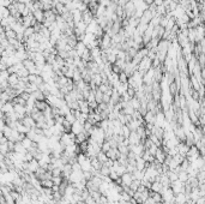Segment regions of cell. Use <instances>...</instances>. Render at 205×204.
I'll return each instance as SVG.
<instances>
[{"label": "cell", "mask_w": 205, "mask_h": 204, "mask_svg": "<svg viewBox=\"0 0 205 204\" xmlns=\"http://www.w3.org/2000/svg\"><path fill=\"white\" fill-rule=\"evenodd\" d=\"M151 67H152V60L150 59V58L145 56L144 59L140 61V64L138 65V72H140L144 76L146 72L151 69Z\"/></svg>", "instance_id": "obj_1"}, {"label": "cell", "mask_w": 205, "mask_h": 204, "mask_svg": "<svg viewBox=\"0 0 205 204\" xmlns=\"http://www.w3.org/2000/svg\"><path fill=\"white\" fill-rule=\"evenodd\" d=\"M124 10H125V15H126V17L127 18H131V17H133L134 16V13H136V5H134V3L132 1H127L126 3V5H125V7H124Z\"/></svg>", "instance_id": "obj_2"}, {"label": "cell", "mask_w": 205, "mask_h": 204, "mask_svg": "<svg viewBox=\"0 0 205 204\" xmlns=\"http://www.w3.org/2000/svg\"><path fill=\"white\" fill-rule=\"evenodd\" d=\"M121 179H122V185L121 186H131V184L134 180V177H133L132 173L126 172L124 175H121Z\"/></svg>", "instance_id": "obj_3"}, {"label": "cell", "mask_w": 205, "mask_h": 204, "mask_svg": "<svg viewBox=\"0 0 205 204\" xmlns=\"http://www.w3.org/2000/svg\"><path fill=\"white\" fill-rule=\"evenodd\" d=\"M22 123L29 129H35L36 127V121H35V119L33 118L31 115H25L24 118L22 119Z\"/></svg>", "instance_id": "obj_4"}, {"label": "cell", "mask_w": 205, "mask_h": 204, "mask_svg": "<svg viewBox=\"0 0 205 204\" xmlns=\"http://www.w3.org/2000/svg\"><path fill=\"white\" fill-rule=\"evenodd\" d=\"M129 141H130V145H137V144L142 143V138H140V136L137 133V131H132L131 132L130 137H129Z\"/></svg>", "instance_id": "obj_5"}, {"label": "cell", "mask_w": 205, "mask_h": 204, "mask_svg": "<svg viewBox=\"0 0 205 204\" xmlns=\"http://www.w3.org/2000/svg\"><path fill=\"white\" fill-rule=\"evenodd\" d=\"M154 13L150 11V10H146V11H144L142 18H140V23H144V24H150L151 19L154 18Z\"/></svg>", "instance_id": "obj_6"}, {"label": "cell", "mask_w": 205, "mask_h": 204, "mask_svg": "<svg viewBox=\"0 0 205 204\" xmlns=\"http://www.w3.org/2000/svg\"><path fill=\"white\" fill-rule=\"evenodd\" d=\"M94 19H95V16L91 13L90 10H86V11L83 12V19H82V21H83L86 25H89V24L94 21Z\"/></svg>", "instance_id": "obj_7"}, {"label": "cell", "mask_w": 205, "mask_h": 204, "mask_svg": "<svg viewBox=\"0 0 205 204\" xmlns=\"http://www.w3.org/2000/svg\"><path fill=\"white\" fill-rule=\"evenodd\" d=\"M83 131H84V124L79 123L78 120L72 124V130H71V132H72L73 134L77 136L78 133H81V132H83Z\"/></svg>", "instance_id": "obj_8"}, {"label": "cell", "mask_w": 205, "mask_h": 204, "mask_svg": "<svg viewBox=\"0 0 205 204\" xmlns=\"http://www.w3.org/2000/svg\"><path fill=\"white\" fill-rule=\"evenodd\" d=\"M21 82V77H19L17 73H12V74H10L8 77V84L11 88H15V86Z\"/></svg>", "instance_id": "obj_9"}, {"label": "cell", "mask_w": 205, "mask_h": 204, "mask_svg": "<svg viewBox=\"0 0 205 204\" xmlns=\"http://www.w3.org/2000/svg\"><path fill=\"white\" fill-rule=\"evenodd\" d=\"M79 111L82 113H90V107H89V102L86 100H81L79 101Z\"/></svg>", "instance_id": "obj_10"}, {"label": "cell", "mask_w": 205, "mask_h": 204, "mask_svg": "<svg viewBox=\"0 0 205 204\" xmlns=\"http://www.w3.org/2000/svg\"><path fill=\"white\" fill-rule=\"evenodd\" d=\"M154 192H158V193H162L163 190H164V186L162 185V182L161 181H154L152 182V185H151V189Z\"/></svg>", "instance_id": "obj_11"}, {"label": "cell", "mask_w": 205, "mask_h": 204, "mask_svg": "<svg viewBox=\"0 0 205 204\" xmlns=\"http://www.w3.org/2000/svg\"><path fill=\"white\" fill-rule=\"evenodd\" d=\"M33 15H34L35 19L38 23H43L44 22V11H43V10H36Z\"/></svg>", "instance_id": "obj_12"}, {"label": "cell", "mask_w": 205, "mask_h": 204, "mask_svg": "<svg viewBox=\"0 0 205 204\" xmlns=\"http://www.w3.org/2000/svg\"><path fill=\"white\" fill-rule=\"evenodd\" d=\"M38 168H40V162H38L37 160L34 159L29 162V171H30L31 173H36L38 171Z\"/></svg>", "instance_id": "obj_13"}, {"label": "cell", "mask_w": 205, "mask_h": 204, "mask_svg": "<svg viewBox=\"0 0 205 204\" xmlns=\"http://www.w3.org/2000/svg\"><path fill=\"white\" fill-rule=\"evenodd\" d=\"M86 45L83 42V41H78V43H77V46H76V48L74 49L77 51V53H78V55L79 56H82V54L85 52V49H86Z\"/></svg>", "instance_id": "obj_14"}, {"label": "cell", "mask_w": 205, "mask_h": 204, "mask_svg": "<svg viewBox=\"0 0 205 204\" xmlns=\"http://www.w3.org/2000/svg\"><path fill=\"white\" fill-rule=\"evenodd\" d=\"M146 164H148V162H146L143 157H138L137 159V169L139 171H145L146 169Z\"/></svg>", "instance_id": "obj_15"}, {"label": "cell", "mask_w": 205, "mask_h": 204, "mask_svg": "<svg viewBox=\"0 0 205 204\" xmlns=\"http://www.w3.org/2000/svg\"><path fill=\"white\" fill-rule=\"evenodd\" d=\"M48 106H49V104H48V102H47L46 100H44V101H36V102H35V107H36L37 109H40L41 112L46 111V109L48 108Z\"/></svg>", "instance_id": "obj_16"}, {"label": "cell", "mask_w": 205, "mask_h": 204, "mask_svg": "<svg viewBox=\"0 0 205 204\" xmlns=\"http://www.w3.org/2000/svg\"><path fill=\"white\" fill-rule=\"evenodd\" d=\"M130 103H131V106L133 107L136 111H139L140 109V100L138 97H136V96H134V97H132L130 100Z\"/></svg>", "instance_id": "obj_17"}, {"label": "cell", "mask_w": 205, "mask_h": 204, "mask_svg": "<svg viewBox=\"0 0 205 204\" xmlns=\"http://www.w3.org/2000/svg\"><path fill=\"white\" fill-rule=\"evenodd\" d=\"M148 28H149V24H144V23H140L138 26H137V33H138L139 35H144L145 31L148 30Z\"/></svg>", "instance_id": "obj_18"}, {"label": "cell", "mask_w": 205, "mask_h": 204, "mask_svg": "<svg viewBox=\"0 0 205 204\" xmlns=\"http://www.w3.org/2000/svg\"><path fill=\"white\" fill-rule=\"evenodd\" d=\"M33 95H34V97H35V100H36V101H44V100H46V95H44L41 90H37V91H35Z\"/></svg>", "instance_id": "obj_19"}, {"label": "cell", "mask_w": 205, "mask_h": 204, "mask_svg": "<svg viewBox=\"0 0 205 204\" xmlns=\"http://www.w3.org/2000/svg\"><path fill=\"white\" fill-rule=\"evenodd\" d=\"M67 106L70 107L71 111H78V109H79V101H78V100H73L71 102H68Z\"/></svg>", "instance_id": "obj_20"}, {"label": "cell", "mask_w": 205, "mask_h": 204, "mask_svg": "<svg viewBox=\"0 0 205 204\" xmlns=\"http://www.w3.org/2000/svg\"><path fill=\"white\" fill-rule=\"evenodd\" d=\"M131 132H132V131L129 129V126H127V125H124V126H122V129H121L120 134L124 136L125 138H129V137H130V134H131Z\"/></svg>", "instance_id": "obj_21"}, {"label": "cell", "mask_w": 205, "mask_h": 204, "mask_svg": "<svg viewBox=\"0 0 205 204\" xmlns=\"http://www.w3.org/2000/svg\"><path fill=\"white\" fill-rule=\"evenodd\" d=\"M129 23H130V25H131V26H133V28H137V26H138V25L140 24V19L133 16V17L129 18Z\"/></svg>", "instance_id": "obj_22"}, {"label": "cell", "mask_w": 205, "mask_h": 204, "mask_svg": "<svg viewBox=\"0 0 205 204\" xmlns=\"http://www.w3.org/2000/svg\"><path fill=\"white\" fill-rule=\"evenodd\" d=\"M41 186L42 187H48V189H52L54 186V182L52 179H46V180H41Z\"/></svg>", "instance_id": "obj_23"}, {"label": "cell", "mask_w": 205, "mask_h": 204, "mask_svg": "<svg viewBox=\"0 0 205 204\" xmlns=\"http://www.w3.org/2000/svg\"><path fill=\"white\" fill-rule=\"evenodd\" d=\"M97 159H99V161H100L101 163H103V164H104V163L107 162V160H108V156H107V154H106L104 151H102V150H101L99 154H97Z\"/></svg>", "instance_id": "obj_24"}, {"label": "cell", "mask_w": 205, "mask_h": 204, "mask_svg": "<svg viewBox=\"0 0 205 204\" xmlns=\"http://www.w3.org/2000/svg\"><path fill=\"white\" fill-rule=\"evenodd\" d=\"M110 171H112V168L107 167L106 164H103V167H102V168H101V171H100V174H101V175H103V177H109Z\"/></svg>", "instance_id": "obj_25"}, {"label": "cell", "mask_w": 205, "mask_h": 204, "mask_svg": "<svg viewBox=\"0 0 205 204\" xmlns=\"http://www.w3.org/2000/svg\"><path fill=\"white\" fill-rule=\"evenodd\" d=\"M33 141L30 139V138H28V137H25L23 141H22V144L24 145V148L26 149V150H29V149H30L31 148V145H33Z\"/></svg>", "instance_id": "obj_26"}, {"label": "cell", "mask_w": 205, "mask_h": 204, "mask_svg": "<svg viewBox=\"0 0 205 204\" xmlns=\"http://www.w3.org/2000/svg\"><path fill=\"white\" fill-rule=\"evenodd\" d=\"M172 18L170 15H165V16H162V19H161V26L165 28L168 25V22H169V19Z\"/></svg>", "instance_id": "obj_27"}, {"label": "cell", "mask_w": 205, "mask_h": 204, "mask_svg": "<svg viewBox=\"0 0 205 204\" xmlns=\"http://www.w3.org/2000/svg\"><path fill=\"white\" fill-rule=\"evenodd\" d=\"M34 34H35V29L33 26H29V28H26L25 30H24V37H26V38L33 36Z\"/></svg>", "instance_id": "obj_28"}, {"label": "cell", "mask_w": 205, "mask_h": 204, "mask_svg": "<svg viewBox=\"0 0 205 204\" xmlns=\"http://www.w3.org/2000/svg\"><path fill=\"white\" fill-rule=\"evenodd\" d=\"M119 82L120 83H129V77L125 73V71L119 73Z\"/></svg>", "instance_id": "obj_29"}, {"label": "cell", "mask_w": 205, "mask_h": 204, "mask_svg": "<svg viewBox=\"0 0 205 204\" xmlns=\"http://www.w3.org/2000/svg\"><path fill=\"white\" fill-rule=\"evenodd\" d=\"M95 95H96V102H97V103H102V102H103V95H104V94L97 89L96 93H95Z\"/></svg>", "instance_id": "obj_30"}, {"label": "cell", "mask_w": 205, "mask_h": 204, "mask_svg": "<svg viewBox=\"0 0 205 204\" xmlns=\"http://www.w3.org/2000/svg\"><path fill=\"white\" fill-rule=\"evenodd\" d=\"M10 16H11V12H10V10H8V7H1V19H4V18H8Z\"/></svg>", "instance_id": "obj_31"}, {"label": "cell", "mask_w": 205, "mask_h": 204, "mask_svg": "<svg viewBox=\"0 0 205 204\" xmlns=\"http://www.w3.org/2000/svg\"><path fill=\"white\" fill-rule=\"evenodd\" d=\"M21 78H23V77H29V74H30V72H29V70L28 69H25V67H23V69H21L18 71V73H17Z\"/></svg>", "instance_id": "obj_32"}, {"label": "cell", "mask_w": 205, "mask_h": 204, "mask_svg": "<svg viewBox=\"0 0 205 204\" xmlns=\"http://www.w3.org/2000/svg\"><path fill=\"white\" fill-rule=\"evenodd\" d=\"M110 149H112V145H110V143H109L108 141H104V142L102 143V151L107 152V151H109Z\"/></svg>", "instance_id": "obj_33"}, {"label": "cell", "mask_w": 205, "mask_h": 204, "mask_svg": "<svg viewBox=\"0 0 205 204\" xmlns=\"http://www.w3.org/2000/svg\"><path fill=\"white\" fill-rule=\"evenodd\" d=\"M137 53H138V51H137L136 48H133V47H131L130 49L127 51V54H129V55H130V56L132 58V59H133V58H134V56L137 55Z\"/></svg>", "instance_id": "obj_34"}, {"label": "cell", "mask_w": 205, "mask_h": 204, "mask_svg": "<svg viewBox=\"0 0 205 204\" xmlns=\"http://www.w3.org/2000/svg\"><path fill=\"white\" fill-rule=\"evenodd\" d=\"M112 71H113L114 73H118V74H119L120 72H122V70H121L116 64H113V65H112Z\"/></svg>", "instance_id": "obj_35"}, {"label": "cell", "mask_w": 205, "mask_h": 204, "mask_svg": "<svg viewBox=\"0 0 205 204\" xmlns=\"http://www.w3.org/2000/svg\"><path fill=\"white\" fill-rule=\"evenodd\" d=\"M37 76L38 74H29V83H35L36 84V82H37Z\"/></svg>", "instance_id": "obj_36"}, {"label": "cell", "mask_w": 205, "mask_h": 204, "mask_svg": "<svg viewBox=\"0 0 205 204\" xmlns=\"http://www.w3.org/2000/svg\"><path fill=\"white\" fill-rule=\"evenodd\" d=\"M42 26H43V23H38V22H37L33 28L35 29V33H40L41 29H42Z\"/></svg>", "instance_id": "obj_37"}, {"label": "cell", "mask_w": 205, "mask_h": 204, "mask_svg": "<svg viewBox=\"0 0 205 204\" xmlns=\"http://www.w3.org/2000/svg\"><path fill=\"white\" fill-rule=\"evenodd\" d=\"M163 3H164V0H155V1H154V4H155L156 6H162Z\"/></svg>", "instance_id": "obj_38"}, {"label": "cell", "mask_w": 205, "mask_h": 204, "mask_svg": "<svg viewBox=\"0 0 205 204\" xmlns=\"http://www.w3.org/2000/svg\"><path fill=\"white\" fill-rule=\"evenodd\" d=\"M60 3H61V4H64V5H66V4L70 3V0H60Z\"/></svg>", "instance_id": "obj_39"}, {"label": "cell", "mask_w": 205, "mask_h": 204, "mask_svg": "<svg viewBox=\"0 0 205 204\" xmlns=\"http://www.w3.org/2000/svg\"><path fill=\"white\" fill-rule=\"evenodd\" d=\"M38 1H42L43 3V1H46V0H38Z\"/></svg>", "instance_id": "obj_40"}, {"label": "cell", "mask_w": 205, "mask_h": 204, "mask_svg": "<svg viewBox=\"0 0 205 204\" xmlns=\"http://www.w3.org/2000/svg\"><path fill=\"white\" fill-rule=\"evenodd\" d=\"M203 84H204V86H205V79H204V83H203Z\"/></svg>", "instance_id": "obj_41"}, {"label": "cell", "mask_w": 205, "mask_h": 204, "mask_svg": "<svg viewBox=\"0 0 205 204\" xmlns=\"http://www.w3.org/2000/svg\"><path fill=\"white\" fill-rule=\"evenodd\" d=\"M100 1H102V0H99V3H100Z\"/></svg>", "instance_id": "obj_42"}]
</instances>
